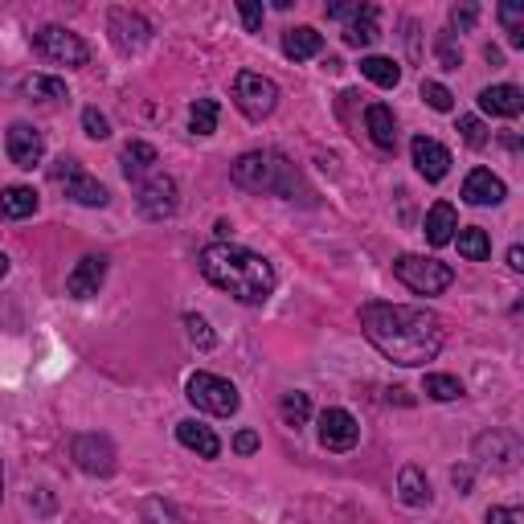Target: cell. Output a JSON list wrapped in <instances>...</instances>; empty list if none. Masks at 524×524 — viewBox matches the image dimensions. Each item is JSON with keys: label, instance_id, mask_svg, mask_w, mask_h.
Returning a JSON list of instances; mask_svg holds the SVG:
<instances>
[{"label": "cell", "instance_id": "1", "mask_svg": "<svg viewBox=\"0 0 524 524\" xmlns=\"http://www.w3.org/2000/svg\"><path fill=\"white\" fill-rule=\"evenodd\" d=\"M361 328L377 353L402 369H418V365L434 361L447 340L443 320L426 308H410V303H381V299L365 303Z\"/></svg>", "mask_w": 524, "mask_h": 524}, {"label": "cell", "instance_id": "2", "mask_svg": "<svg viewBox=\"0 0 524 524\" xmlns=\"http://www.w3.org/2000/svg\"><path fill=\"white\" fill-rule=\"evenodd\" d=\"M201 275L217 287L226 291L230 299L246 303V308H262L271 295H275V267L262 254L238 246V242H209L197 258Z\"/></svg>", "mask_w": 524, "mask_h": 524}, {"label": "cell", "instance_id": "3", "mask_svg": "<svg viewBox=\"0 0 524 524\" xmlns=\"http://www.w3.org/2000/svg\"><path fill=\"white\" fill-rule=\"evenodd\" d=\"M230 177L246 193H267V197H287V201H295V193H308L299 168L279 152H242L230 168Z\"/></svg>", "mask_w": 524, "mask_h": 524}, {"label": "cell", "instance_id": "4", "mask_svg": "<svg viewBox=\"0 0 524 524\" xmlns=\"http://www.w3.org/2000/svg\"><path fill=\"white\" fill-rule=\"evenodd\" d=\"M33 54L50 66H66V70H78L91 62V46L66 25H41L33 33Z\"/></svg>", "mask_w": 524, "mask_h": 524}, {"label": "cell", "instance_id": "5", "mask_svg": "<svg viewBox=\"0 0 524 524\" xmlns=\"http://www.w3.org/2000/svg\"><path fill=\"white\" fill-rule=\"evenodd\" d=\"M393 275H398L414 295H443L455 283V271L439 258L426 254H398L393 258Z\"/></svg>", "mask_w": 524, "mask_h": 524}, {"label": "cell", "instance_id": "6", "mask_svg": "<svg viewBox=\"0 0 524 524\" xmlns=\"http://www.w3.org/2000/svg\"><path fill=\"white\" fill-rule=\"evenodd\" d=\"M185 398H189L197 410L213 414V418H234L238 406H242L234 381L217 377V373H193V377L185 381Z\"/></svg>", "mask_w": 524, "mask_h": 524}, {"label": "cell", "instance_id": "7", "mask_svg": "<svg viewBox=\"0 0 524 524\" xmlns=\"http://www.w3.org/2000/svg\"><path fill=\"white\" fill-rule=\"evenodd\" d=\"M234 107H238L250 123H262L267 115H275V107H279V86H275V78L254 74V70H242V74L234 78Z\"/></svg>", "mask_w": 524, "mask_h": 524}, {"label": "cell", "instance_id": "8", "mask_svg": "<svg viewBox=\"0 0 524 524\" xmlns=\"http://www.w3.org/2000/svg\"><path fill=\"white\" fill-rule=\"evenodd\" d=\"M50 181H54V185H62V189H66V197H70L74 205H86V209H103V205L111 201L107 185H103V181H95L91 172H86L78 160H70V156H62V160L50 168Z\"/></svg>", "mask_w": 524, "mask_h": 524}, {"label": "cell", "instance_id": "9", "mask_svg": "<svg viewBox=\"0 0 524 524\" xmlns=\"http://www.w3.org/2000/svg\"><path fill=\"white\" fill-rule=\"evenodd\" d=\"M177 205H181V189L168 172H152L148 181L136 185V209L148 222H164V217L177 213Z\"/></svg>", "mask_w": 524, "mask_h": 524}, {"label": "cell", "instance_id": "10", "mask_svg": "<svg viewBox=\"0 0 524 524\" xmlns=\"http://www.w3.org/2000/svg\"><path fill=\"white\" fill-rule=\"evenodd\" d=\"M70 459L78 463V471H86V475H99V479H107V475H115V467H119V455H115V443L107 439V434H74L70 439Z\"/></svg>", "mask_w": 524, "mask_h": 524}, {"label": "cell", "instance_id": "11", "mask_svg": "<svg viewBox=\"0 0 524 524\" xmlns=\"http://www.w3.org/2000/svg\"><path fill=\"white\" fill-rule=\"evenodd\" d=\"M107 33H111V46H115L119 54H140L148 41H152V21H148L144 13H136V9L115 5V9L107 13Z\"/></svg>", "mask_w": 524, "mask_h": 524}, {"label": "cell", "instance_id": "12", "mask_svg": "<svg viewBox=\"0 0 524 524\" xmlns=\"http://www.w3.org/2000/svg\"><path fill=\"white\" fill-rule=\"evenodd\" d=\"M357 443H361V422L340 406H328L320 414V447L332 455H348Z\"/></svg>", "mask_w": 524, "mask_h": 524}, {"label": "cell", "instance_id": "13", "mask_svg": "<svg viewBox=\"0 0 524 524\" xmlns=\"http://www.w3.org/2000/svg\"><path fill=\"white\" fill-rule=\"evenodd\" d=\"M5 152L17 168L33 172L41 160H46V136L33 127V123H13L9 127V136H5Z\"/></svg>", "mask_w": 524, "mask_h": 524}, {"label": "cell", "instance_id": "14", "mask_svg": "<svg viewBox=\"0 0 524 524\" xmlns=\"http://www.w3.org/2000/svg\"><path fill=\"white\" fill-rule=\"evenodd\" d=\"M107 283V258L103 254H82L74 271L66 275V295L70 299H95Z\"/></svg>", "mask_w": 524, "mask_h": 524}, {"label": "cell", "instance_id": "15", "mask_svg": "<svg viewBox=\"0 0 524 524\" xmlns=\"http://www.w3.org/2000/svg\"><path fill=\"white\" fill-rule=\"evenodd\" d=\"M410 156H414V168H418V177L430 181V185H439L447 172H451V152L434 140V136H414L410 144Z\"/></svg>", "mask_w": 524, "mask_h": 524}, {"label": "cell", "instance_id": "16", "mask_svg": "<svg viewBox=\"0 0 524 524\" xmlns=\"http://www.w3.org/2000/svg\"><path fill=\"white\" fill-rule=\"evenodd\" d=\"M508 197V185L496 177L492 168H471L463 181V201L467 205H500Z\"/></svg>", "mask_w": 524, "mask_h": 524}, {"label": "cell", "instance_id": "17", "mask_svg": "<svg viewBox=\"0 0 524 524\" xmlns=\"http://www.w3.org/2000/svg\"><path fill=\"white\" fill-rule=\"evenodd\" d=\"M479 111L500 115V119H516L524 111V91H520V86H512V82L484 86V91H479Z\"/></svg>", "mask_w": 524, "mask_h": 524}, {"label": "cell", "instance_id": "18", "mask_svg": "<svg viewBox=\"0 0 524 524\" xmlns=\"http://www.w3.org/2000/svg\"><path fill=\"white\" fill-rule=\"evenodd\" d=\"M177 443H181L185 451L201 455V459H217V455H222V439H217V434H213L209 426H201L197 418L177 422Z\"/></svg>", "mask_w": 524, "mask_h": 524}, {"label": "cell", "instance_id": "19", "mask_svg": "<svg viewBox=\"0 0 524 524\" xmlns=\"http://www.w3.org/2000/svg\"><path fill=\"white\" fill-rule=\"evenodd\" d=\"M475 455L484 463H496L500 471H508L520 459V443L512 439V434H504V430H492V434H484V439L475 443Z\"/></svg>", "mask_w": 524, "mask_h": 524}, {"label": "cell", "instance_id": "20", "mask_svg": "<svg viewBox=\"0 0 524 524\" xmlns=\"http://www.w3.org/2000/svg\"><path fill=\"white\" fill-rule=\"evenodd\" d=\"M455 230H459V213L451 201H434L430 213H426V242L430 246H451L455 242Z\"/></svg>", "mask_w": 524, "mask_h": 524}, {"label": "cell", "instance_id": "21", "mask_svg": "<svg viewBox=\"0 0 524 524\" xmlns=\"http://www.w3.org/2000/svg\"><path fill=\"white\" fill-rule=\"evenodd\" d=\"M119 164H123V177H127L131 185H140V181H148L152 172H156L160 156H156V148H152V144H144V140H131V144L123 148Z\"/></svg>", "mask_w": 524, "mask_h": 524}, {"label": "cell", "instance_id": "22", "mask_svg": "<svg viewBox=\"0 0 524 524\" xmlns=\"http://www.w3.org/2000/svg\"><path fill=\"white\" fill-rule=\"evenodd\" d=\"M365 131H369V140L385 152L398 148V119H393V111L385 103H369L365 107Z\"/></svg>", "mask_w": 524, "mask_h": 524}, {"label": "cell", "instance_id": "23", "mask_svg": "<svg viewBox=\"0 0 524 524\" xmlns=\"http://www.w3.org/2000/svg\"><path fill=\"white\" fill-rule=\"evenodd\" d=\"M377 37H381V13H377V5H361V13L344 25V46L369 50Z\"/></svg>", "mask_w": 524, "mask_h": 524}, {"label": "cell", "instance_id": "24", "mask_svg": "<svg viewBox=\"0 0 524 524\" xmlns=\"http://www.w3.org/2000/svg\"><path fill=\"white\" fill-rule=\"evenodd\" d=\"M320 50H324V37H320L312 25H295V29L283 33V54H287L291 62H308V58H316Z\"/></svg>", "mask_w": 524, "mask_h": 524}, {"label": "cell", "instance_id": "25", "mask_svg": "<svg viewBox=\"0 0 524 524\" xmlns=\"http://www.w3.org/2000/svg\"><path fill=\"white\" fill-rule=\"evenodd\" d=\"M37 205H41V197L29 185H9L0 193V217H9V222H25V217L37 213Z\"/></svg>", "mask_w": 524, "mask_h": 524}, {"label": "cell", "instance_id": "26", "mask_svg": "<svg viewBox=\"0 0 524 524\" xmlns=\"http://www.w3.org/2000/svg\"><path fill=\"white\" fill-rule=\"evenodd\" d=\"M398 492H402V500L410 504V508H426L430 504V479H426V471L422 467H402L398 471Z\"/></svg>", "mask_w": 524, "mask_h": 524}, {"label": "cell", "instance_id": "27", "mask_svg": "<svg viewBox=\"0 0 524 524\" xmlns=\"http://www.w3.org/2000/svg\"><path fill=\"white\" fill-rule=\"evenodd\" d=\"M361 74H365L373 86H381V91H393V86L402 82V66L393 62V58H381V54H365V58H361Z\"/></svg>", "mask_w": 524, "mask_h": 524}, {"label": "cell", "instance_id": "28", "mask_svg": "<svg viewBox=\"0 0 524 524\" xmlns=\"http://www.w3.org/2000/svg\"><path fill=\"white\" fill-rule=\"evenodd\" d=\"M455 242H459V254H463V258H471V262H484V258H492V238H488V230H484V226H463V230L455 234Z\"/></svg>", "mask_w": 524, "mask_h": 524}, {"label": "cell", "instance_id": "29", "mask_svg": "<svg viewBox=\"0 0 524 524\" xmlns=\"http://www.w3.org/2000/svg\"><path fill=\"white\" fill-rule=\"evenodd\" d=\"M422 393L434 402H459L463 398V381L451 377V373H426L422 377Z\"/></svg>", "mask_w": 524, "mask_h": 524}, {"label": "cell", "instance_id": "30", "mask_svg": "<svg viewBox=\"0 0 524 524\" xmlns=\"http://www.w3.org/2000/svg\"><path fill=\"white\" fill-rule=\"evenodd\" d=\"M25 95L37 99V103H62V99H70L66 82H62V78H50V74H33V78L25 82Z\"/></svg>", "mask_w": 524, "mask_h": 524}, {"label": "cell", "instance_id": "31", "mask_svg": "<svg viewBox=\"0 0 524 524\" xmlns=\"http://www.w3.org/2000/svg\"><path fill=\"white\" fill-rule=\"evenodd\" d=\"M217 115H222L217 99H197L189 107V131H193V136H213V131H217Z\"/></svg>", "mask_w": 524, "mask_h": 524}, {"label": "cell", "instance_id": "32", "mask_svg": "<svg viewBox=\"0 0 524 524\" xmlns=\"http://www.w3.org/2000/svg\"><path fill=\"white\" fill-rule=\"evenodd\" d=\"M279 414H283V422L295 426V430L308 426V418H312V398H308V393H299V389H291V393H283Z\"/></svg>", "mask_w": 524, "mask_h": 524}, {"label": "cell", "instance_id": "33", "mask_svg": "<svg viewBox=\"0 0 524 524\" xmlns=\"http://www.w3.org/2000/svg\"><path fill=\"white\" fill-rule=\"evenodd\" d=\"M140 516H144V524H185V516L172 508L168 500H160V496H144L140 500Z\"/></svg>", "mask_w": 524, "mask_h": 524}, {"label": "cell", "instance_id": "34", "mask_svg": "<svg viewBox=\"0 0 524 524\" xmlns=\"http://www.w3.org/2000/svg\"><path fill=\"white\" fill-rule=\"evenodd\" d=\"M500 25L508 33V46L520 50L524 46V5H500Z\"/></svg>", "mask_w": 524, "mask_h": 524}, {"label": "cell", "instance_id": "35", "mask_svg": "<svg viewBox=\"0 0 524 524\" xmlns=\"http://www.w3.org/2000/svg\"><path fill=\"white\" fill-rule=\"evenodd\" d=\"M185 328H189V340L201 348V353H209V348L217 344V336H213V328H209V320H205V316L189 312V316H185Z\"/></svg>", "mask_w": 524, "mask_h": 524}, {"label": "cell", "instance_id": "36", "mask_svg": "<svg viewBox=\"0 0 524 524\" xmlns=\"http://www.w3.org/2000/svg\"><path fill=\"white\" fill-rule=\"evenodd\" d=\"M459 136H463L467 148H488V140H492V136H488V127L479 123L475 115H463V119H459Z\"/></svg>", "mask_w": 524, "mask_h": 524}, {"label": "cell", "instance_id": "37", "mask_svg": "<svg viewBox=\"0 0 524 524\" xmlns=\"http://www.w3.org/2000/svg\"><path fill=\"white\" fill-rule=\"evenodd\" d=\"M434 54H439V62H443V70H459L463 66V50L451 41V29L447 33H439L434 37Z\"/></svg>", "mask_w": 524, "mask_h": 524}, {"label": "cell", "instance_id": "38", "mask_svg": "<svg viewBox=\"0 0 524 524\" xmlns=\"http://www.w3.org/2000/svg\"><path fill=\"white\" fill-rule=\"evenodd\" d=\"M422 99H426L430 111H451L455 107V95L447 91L443 82H422Z\"/></svg>", "mask_w": 524, "mask_h": 524}, {"label": "cell", "instance_id": "39", "mask_svg": "<svg viewBox=\"0 0 524 524\" xmlns=\"http://www.w3.org/2000/svg\"><path fill=\"white\" fill-rule=\"evenodd\" d=\"M82 131H86L91 140H107V136H111V119H107L99 107H86V111H82Z\"/></svg>", "mask_w": 524, "mask_h": 524}, {"label": "cell", "instance_id": "40", "mask_svg": "<svg viewBox=\"0 0 524 524\" xmlns=\"http://www.w3.org/2000/svg\"><path fill=\"white\" fill-rule=\"evenodd\" d=\"M475 21H479V9H475V5H451V25H455L459 33L475 29Z\"/></svg>", "mask_w": 524, "mask_h": 524}, {"label": "cell", "instance_id": "41", "mask_svg": "<svg viewBox=\"0 0 524 524\" xmlns=\"http://www.w3.org/2000/svg\"><path fill=\"white\" fill-rule=\"evenodd\" d=\"M484 520H488V524H524V512H520V508H504V504H492Z\"/></svg>", "mask_w": 524, "mask_h": 524}, {"label": "cell", "instance_id": "42", "mask_svg": "<svg viewBox=\"0 0 524 524\" xmlns=\"http://www.w3.org/2000/svg\"><path fill=\"white\" fill-rule=\"evenodd\" d=\"M238 17H242L246 33H258V29H262V5H254V0H242V5H238Z\"/></svg>", "mask_w": 524, "mask_h": 524}, {"label": "cell", "instance_id": "43", "mask_svg": "<svg viewBox=\"0 0 524 524\" xmlns=\"http://www.w3.org/2000/svg\"><path fill=\"white\" fill-rule=\"evenodd\" d=\"M332 21H353L357 13H361V0H336V5H328L324 9Z\"/></svg>", "mask_w": 524, "mask_h": 524}, {"label": "cell", "instance_id": "44", "mask_svg": "<svg viewBox=\"0 0 524 524\" xmlns=\"http://www.w3.org/2000/svg\"><path fill=\"white\" fill-rule=\"evenodd\" d=\"M258 447H262V443H258V434H254V430H250V426H246V430H238V434H234V455H254V451H258Z\"/></svg>", "mask_w": 524, "mask_h": 524}, {"label": "cell", "instance_id": "45", "mask_svg": "<svg viewBox=\"0 0 524 524\" xmlns=\"http://www.w3.org/2000/svg\"><path fill=\"white\" fill-rule=\"evenodd\" d=\"M508 267H512L516 275L524 271V250H520V246H512V250H508Z\"/></svg>", "mask_w": 524, "mask_h": 524}, {"label": "cell", "instance_id": "46", "mask_svg": "<svg viewBox=\"0 0 524 524\" xmlns=\"http://www.w3.org/2000/svg\"><path fill=\"white\" fill-rule=\"evenodd\" d=\"M455 488H459V492L467 496V488H471V471H467V467H463V471L455 467Z\"/></svg>", "mask_w": 524, "mask_h": 524}, {"label": "cell", "instance_id": "47", "mask_svg": "<svg viewBox=\"0 0 524 524\" xmlns=\"http://www.w3.org/2000/svg\"><path fill=\"white\" fill-rule=\"evenodd\" d=\"M5 275H9V254L0 250V279H5Z\"/></svg>", "mask_w": 524, "mask_h": 524}, {"label": "cell", "instance_id": "48", "mask_svg": "<svg viewBox=\"0 0 524 524\" xmlns=\"http://www.w3.org/2000/svg\"><path fill=\"white\" fill-rule=\"evenodd\" d=\"M0 500H5V463H0Z\"/></svg>", "mask_w": 524, "mask_h": 524}]
</instances>
